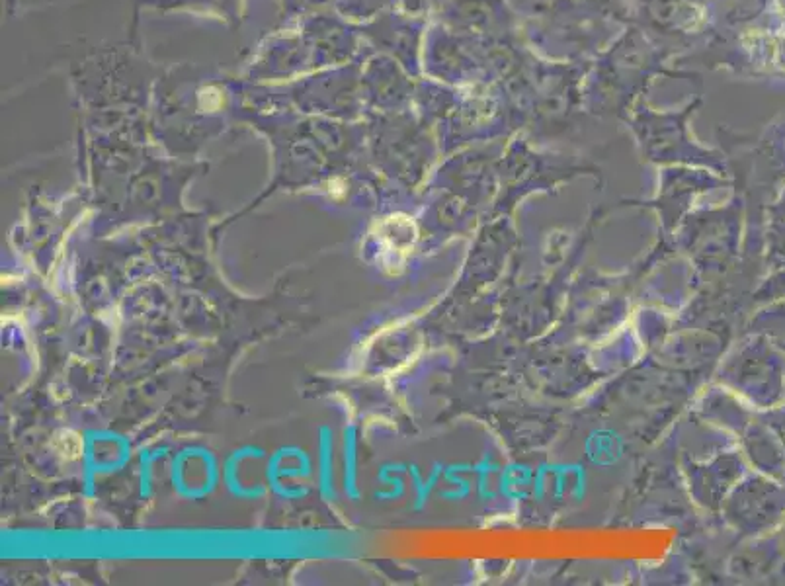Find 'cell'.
<instances>
[{
	"label": "cell",
	"instance_id": "1",
	"mask_svg": "<svg viewBox=\"0 0 785 586\" xmlns=\"http://www.w3.org/2000/svg\"><path fill=\"white\" fill-rule=\"evenodd\" d=\"M190 460L194 471L186 467L182 461L172 458L170 465V483L178 497L186 501H202L219 483V463L217 458L202 446H188Z\"/></svg>",
	"mask_w": 785,
	"mask_h": 586
},
{
	"label": "cell",
	"instance_id": "2",
	"mask_svg": "<svg viewBox=\"0 0 785 586\" xmlns=\"http://www.w3.org/2000/svg\"><path fill=\"white\" fill-rule=\"evenodd\" d=\"M313 475V461L309 454L299 446H282L278 448L266 465V481L270 491L284 499L297 501V497L284 485V479H307Z\"/></svg>",
	"mask_w": 785,
	"mask_h": 586
},
{
	"label": "cell",
	"instance_id": "3",
	"mask_svg": "<svg viewBox=\"0 0 785 586\" xmlns=\"http://www.w3.org/2000/svg\"><path fill=\"white\" fill-rule=\"evenodd\" d=\"M266 458V452L258 446H241L237 448L225 463H223V483L227 487V491L239 499V501H258L262 497H266L268 487L262 483L256 485H245L239 477V467L245 460H262Z\"/></svg>",
	"mask_w": 785,
	"mask_h": 586
},
{
	"label": "cell",
	"instance_id": "4",
	"mask_svg": "<svg viewBox=\"0 0 785 586\" xmlns=\"http://www.w3.org/2000/svg\"><path fill=\"white\" fill-rule=\"evenodd\" d=\"M334 442H332V430L329 426H323L319 430V493L325 503L336 501V491H334Z\"/></svg>",
	"mask_w": 785,
	"mask_h": 586
},
{
	"label": "cell",
	"instance_id": "5",
	"mask_svg": "<svg viewBox=\"0 0 785 586\" xmlns=\"http://www.w3.org/2000/svg\"><path fill=\"white\" fill-rule=\"evenodd\" d=\"M344 493L350 501H358V485H356V438L354 428H344Z\"/></svg>",
	"mask_w": 785,
	"mask_h": 586
},
{
	"label": "cell",
	"instance_id": "6",
	"mask_svg": "<svg viewBox=\"0 0 785 586\" xmlns=\"http://www.w3.org/2000/svg\"><path fill=\"white\" fill-rule=\"evenodd\" d=\"M166 452H168L166 448H157L155 452L141 450V454H139V463H141V471H139L141 499H149V495H151V477H153V473H151V465L155 463V460L163 458Z\"/></svg>",
	"mask_w": 785,
	"mask_h": 586
}]
</instances>
